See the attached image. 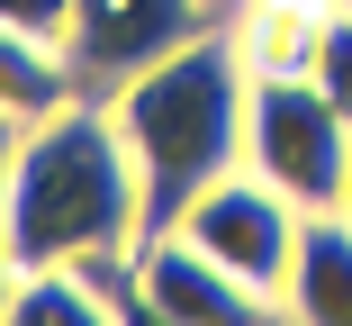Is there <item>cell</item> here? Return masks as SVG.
Masks as SVG:
<instances>
[{
  "label": "cell",
  "mask_w": 352,
  "mask_h": 326,
  "mask_svg": "<svg viewBox=\"0 0 352 326\" xmlns=\"http://www.w3.org/2000/svg\"><path fill=\"white\" fill-rule=\"evenodd\" d=\"M145 236V172L109 109V91H73L19 118L10 145V263H91Z\"/></svg>",
  "instance_id": "6da1fadb"
},
{
  "label": "cell",
  "mask_w": 352,
  "mask_h": 326,
  "mask_svg": "<svg viewBox=\"0 0 352 326\" xmlns=\"http://www.w3.org/2000/svg\"><path fill=\"white\" fill-rule=\"evenodd\" d=\"M135 172H145V236L181 227V209L208 181H226L244 163V109H253V54L244 37L208 28L190 45H172L163 63H145L135 82L109 91Z\"/></svg>",
  "instance_id": "7a4b0ae2"
},
{
  "label": "cell",
  "mask_w": 352,
  "mask_h": 326,
  "mask_svg": "<svg viewBox=\"0 0 352 326\" xmlns=\"http://www.w3.org/2000/svg\"><path fill=\"white\" fill-rule=\"evenodd\" d=\"M244 163L271 190H289L298 209H343V190H352V118L307 73H253Z\"/></svg>",
  "instance_id": "3957f363"
},
{
  "label": "cell",
  "mask_w": 352,
  "mask_h": 326,
  "mask_svg": "<svg viewBox=\"0 0 352 326\" xmlns=\"http://www.w3.org/2000/svg\"><path fill=\"white\" fill-rule=\"evenodd\" d=\"M298 227H307V209L289 200V190H271L253 163H235L226 181H208L199 200L181 209V236H190L199 254H217L235 281H253L262 299H280V290H289Z\"/></svg>",
  "instance_id": "277c9868"
},
{
  "label": "cell",
  "mask_w": 352,
  "mask_h": 326,
  "mask_svg": "<svg viewBox=\"0 0 352 326\" xmlns=\"http://www.w3.org/2000/svg\"><path fill=\"white\" fill-rule=\"evenodd\" d=\"M208 0H82L73 10V37H63V63H73L82 91H118L135 82L145 63H163L172 45L208 37Z\"/></svg>",
  "instance_id": "5b68a950"
},
{
  "label": "cell",
  "mask_w": 352,
  "mask_h": 326,
  "mask_svg": "<svg viewBox=\"0 0 352 326\" xmlns=\"http://www.w3.org/2000/svg\"><path fill=\"white\" fill-rule=\"evenodd\" d=\"M135 299H145V317H271L280 308L253 281H235L217 254H199L181 227L135 236Z\"/></svg>",
  "instance_id": "8992f818"
},
{
  "label": "cell",
  "mask_w": 352,
  "mask_h": 326,
  "mask_svg": "<svg viewBox=\"0 0 352 326\" xmlns=\"http://www.w3.org/2000/svg\"><path fill=\"white\" fill-rule=\"evenodd\" d=\"M280 308L316 317V326H352V209H307Z\"/></svg>",
  "instance_id": "52a82bcc"
},
{
  "label": "cell",
  "mask_w": 352,
  "mask_h": 326,
  "mask_svg": "<svg viewBox=\"0 0 352 326\" xmlns=\"http://www.w3.org/2000/svg\"><path fill=\"white\" fill-rule=\"evenodd\" d=\"M73 63H63V45H36L19 28H0V118H36L54 100H73Z\"/></svg>",
  "instance_id": "ba28073f"
},
{
  "label": "cell",
  "mask_w": 352,
  "mask_h": 326,
  "mask_svg": "<svg viewBox=\"0 0 352 326\" xmlns=\"http://www.w3.org/2000/svg\"><path fill=\"white\" fill-rule=\"evenodd\" d=\"M307 82L352 118V10H325V28H316V54H307Z\"/></svg>",
  "instance_id": "9c48e42d"
},
{
  "label": "cell",
  "mask_w": 352,
  "mask_h": 326,
  "mask_svg": "<svg viewBox=\"0 0 352 326\" xmlns=\"http://www.w3.org/2000/svg\"><path fill=\"white\" fill-rule=\"evenodd\" d=\"M73 10H82V0H0V28H19L36 45H63V37H73Z\"/></svg>",
  "instance_id": "30bf717a"
},
{
  "label": "cell",
  "mask_w": 352,
  "mask_h": 326,
  "mask_svg": "<svg viewBox=\"0 0 352 326\" xmlns=\"http://www.w3.org/2000/svg\"><path fill=\"white\" fill-rule=\"evenodd\" d=\"M10 145H19V118H0V299L19 281V263H10Z\"/></svg>",
  "instance_id": "8fae6325"
},
{
  "label": "cell",
  "mask_w": 352,
  "mask_h": 326,
  "mask_svg": "<svg viewBox=\"0 0 352 326\" xmlns=\"http://www.w3.org/2000/svg\"><path fill=\"white\" fill-rule=\"evenodd\" d=\"M253 10H316L325 19V10H343V0H253Z\"/></svg>",
  "instance_id": "7c38bea8"
},
{
  "label": "cell",
  "mask_w": 352,
  "mask_h": 326,
  "mask_svg": "<svg viewBox=\"0 0 352 326\" xmlns=\"http://www.w3.org/2000/svg\"><path fill=\"white\" fill-rule=\"evenodd\" d=\"M343 209H352V190H343Z\"/></svg>",
  "instance_id": "4fadbf2b"
},
{
  "label": "cell",
  "mask_w": 352,
  "mask_h": 326,
  "mask_svg": "<svg viewBox=\"0 0 352 326\" xmlns=\"http://www.w3.org/2000/svg\"><path fill=\"white\" fill-rule=\"evenodd\" d=\"M343 10H352V0H343Z\"/></svg>",
  "instance_id": "5bb4252c"
}]
</instances>
